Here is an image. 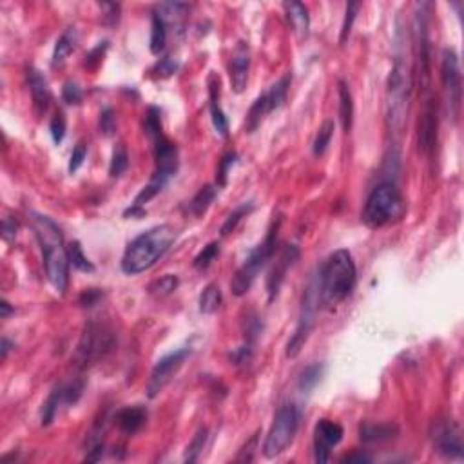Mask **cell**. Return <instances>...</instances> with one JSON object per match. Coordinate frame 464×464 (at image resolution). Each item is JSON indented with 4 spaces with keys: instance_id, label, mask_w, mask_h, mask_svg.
Masks as SVG:
<instances>
[{
    "instance_id": "1",
    "label": "cell",
    "mask_w": 464,
    "mask_h": 464,
    "mask_svg": "<svg viewBox=\"0 0 464 464\" xmlns=\"http://www.w3.org/2000/svg\"><path fill=\"white\" fill-rule=\"evenodd\" d=\"M406 36L403 30H397L395 35V56L388 84H386V120L392 131L401 133L408 120L412 94V64L406 51Z\"/></svg>"
},
{
    "instance_id": "2",
    "label": "cell",
    "mask_w": 464,
    "mask_h": 464,
    "mask_svg": "<svg viewBox=\"0 0 464 464\" xmlns=\"http://www.w3.org/2000/svg\"><path fill=\"white\" fill-rule=\"evenodd\" d=\"M35 232L39 238L42 260H44L45 274L54 291L65 294L70 285V254L64 247V236L56 223L48 216L33 214Z\"/></svg>"
},
{
    "instance_id": "3",
    "label": "cell",
    "mask_w": 464,
    "mask_h": 464,
    "mask_svg": "<svg viewBox=\"0 0 464 464\" xmlns=\"http://www.w3.org/2000/svg\"><path fill=\"white\" fill-rule=\"evenodd\" d=\"M176 240V231L173 225L162 223L143 231L125 247L122 256V271L129 276H136L149 271L160 257L171 249Z\"/></svg>"
},
{
    "instance_id": "4",
    "label": "cell",
    "mask_w": 464,
    "mask_h": 464,
    "mask_svg": "<svg viewBox=\"0 0 464 464\" xmlns=\"http://www.w3.org/2000/svg\"><path fill=\"white\" fill-rule=\"evenodd\" d=\"M153 143L154 151V162H156V169H154L153 176L149 180V183L145 187L136 194L134 202L131 203V207L125 211V216L131 218H142L145 214V205H147L153 198L158 196L163 189L167 187V183L176 176L178 173V147L176 143L171 142V140L165 136V134H160L154 140H151Z\"/></svg>"
},
{
    "instance_id": "5",
    "label": "cell",
    "mask_w": 464,
    "mask_h": 464,
    "mask_svg": "<svg viewBox=\"0 0 464 464\" xmlns=\"http://www.w3.org/2000/svg\"><path fill=\"white\" fill-rule=\"evenodd\" d=\"M357 268L354 257L346 249H339L332 254L319 272V291L321 302L326 306H336L345 302L356 288Z\"/></svg>"
},
{
    "instance_id": "6",
    "label": "cell",
    "mask_w": 464,
    "mask_h": 464,
    "mask_svg": "<svg viewBox=\"0 0 464 464\" xmlns=\"http://www.w3.org/2000/svg\"><path fill=\"white\" fill-rule=\"evenodd\" d=\"M280 229H282V218L274 220L265 240L249 252L247 260L243 262L242 267L238 268L231 282V291L236 297L245 296L257 280L260 272L267 267L268 262H272V257L277 251V232H280Z\"/></svg>"
},
{
    "instance_id": "7",
    "label": "cell",
    "mask_w": 464,
    "mask_h": 464,
    "mask_svg": "<svg viewBox=\"0 0 464 464\" xmlns=\"http://www.w3.org/2000/svg\"><path fill=\"white\" fill-rule=\"evenodd\" d=\"M405 213V200L394 182H381L366 198L361 220L366 227L381 229Z\"/></svg>"
},
{
    "instance_id": "8",
    "label": "cell",
    "mask_w": 464,
    "mask_h": 464,
    "mask_svg": "<svg viewBox=\"0 0 464 464\" xmlns=\"http://www.w3.org/2000/svg\"><path fill=\"white\" fill-rule=\"evenodd\" d=\"M302 423V410L296 405H283L274 415L271 430H268L265 443H263V455L267 459H276L292 445L296 437L297 428Z\"/></svg>"
},
{
    "instance_id": "9",
    "label": "cell",
    "mask_w": 464,
    "mask_h": 464,
    "mask_svg": "<svg viewBox=\"0 0 464 464\" xmlns=\"http://www.w3.org/2000/svg\"><path fill=\"white\" fill-rule=\"evenodd\" d=\"M430 10L432 4H417L414 19L415 60L419 74L421 94L432 93V40H430Z\"/></svg>"
},
{
    "instance_id": "10",
    "label": "cell",
    "mask_w": 464,
    "mask_h": 464,
    "mask_svg": "<svg viewBox=\"0 0 464 464\" xmlns=\"http://www.w3.org/2000/svg\"><path fill=\"white\" fill-rule=\"evenodd\" d=\"M441 82L445 89L448 116L454 124H457L461 116V105H463V73H461L459 56L452 48L443 50L441 54Z\"/></svg>"
},
{
    "instance_id": "11",
    "label": "cell",
    "mask_w": 464,
    "mask_h": 464,
    "mask_svg": "<svg viewBox=\"0 0 464 464\" xmlns=\"http://www.w3.org/2000/svg\"><path fill=\"white\" fill-rule=\"evenodd\" d=\"M321 299V291H319V276L314 277L308 288L305 291L302 305V314H299V321H297L296 330L292 334V337L286 343V357L299 356V352L303 350V346L310 337V332L316 323V308Z\"/></svg>"
},
{
    "instance_id": "12",
    "label": "cell",
    "mask_w": 464,
    "mask_h": 464,
    "mask_svg": "<svg viewBox=\"0 0 464 464\" xmlns=\"http://www.w3.org/2000/svg\"><path fill=\"white\" fill-rule=\"evenodd\" d=\"M113 345L114 339L111 336V332H107L104 326L96 325V323H89L85 326L78 348H76V365L80 368H85L93 361L104 357L113 348Z\"/></svg>"
},
{
    "instance_id": "13",
    "label": "cell",
    "mask_w": 464,
    "mask_h": 464,
    "mask_svg": "<svg viewBox=\"0 0 464 464\" xmlns=\"http://www.w3.org/2000/svg\"><path fill=\"white\" fill-rule=\"evenodd\" d=\"M191 354H193V348L183 346V348H178V350L171 352L167 356H163L162 359H158V363L154 365L153 372H151L147 388H145L149 399H154L156 395L162 394L163 388L173 381L174 375L178 374V370Z\"/></svg>"
},
{
    "instance_id": "14",
    "label": "cell",
    "mask_w": 464,
    "mask_h": 464,
    "mask_svg": "<svg viewBox=\"0 0 464 464\" xmlns=\"http://www.w3.org/2000/svg\"><path fill=\"white\" fill-rule=\"evenodd\" d=\"M82 394H84V381L82 379H74L71 383H65V385H60L59 388H54L50 394V397L45 399L44 405H42L40 425L50 426L54 421V417H56V414L60 412V408L76 405Z\"/></svg>"
},
{
    "instance_id": "15",
    "label": "cell",
    "mask_w": 464,
    "mask_h": 464,
    "mask_svg": "<svg viewBox=\"0 0 464 464\" xmlns=\"http://www.w3.org/2000/svg\"><path fill=\"white\" fill-rule=\"evenodd\" d=\"M430 437H432L434 448L441 455L455 461L463 459V434H461L459 425L455 421L441 419L434 423Z\"/></svg>"
},
{
    "instance_id": "16",
    "label": "cell",
    "mask_w": 464,
    "mask_h": 464,
    "mask_svg": "<svg viewBox=\"0 0 464 464\" xmlns=\"http://www.w3.org/2000/svg\"><path fill=\"white\" fill-rule=\"evenodd\" d=\"M274 262H272V267L268 271L267 276V294H268V302H274L282 291L283 283H285V277L288 274L296 262L299 260V249L297 245H283L280 251L274 254L272 257Z\"/></svg>"
},
{
    "instance_id": "17",
    "label": "cell",
    "mask_w": 464,
    "mask_h": 464,
    "mask_svg": "<svg viewBox=\"0 0 464 464\" xmlns=\"http://www.w3.org/2000/svg\"><path fill=\"white\" fill-rule=\"evenodd\" d=\"M423 105H421L419 118V149L425 154H430L437 143V127H439V116H437V100L434 91L421 94Z\"/></svg>"
},
{
    "instance_id": "18",
    "label": "cell",
    "mask_w": 464,
    "mask_h": 464,
    "mask_svg": "<svg viewBox=\"0 0 464 464\" xmlns=\"http://www.w3.org/2000/svg\"><path fill=\"white\" fill-rule=\"evenodd\" d=\"M345 430L339 423L330 419H319L314 428V457L317 463H328L332 450L343 441Z\"/></svg>"
},
{
    "instance_id": "19",
    "label": "cell",
    "mask_w": 464,
    "mask_h": 464,
    "mask_svg": "<svg viewBox=\"0 0 464 464\" xmlns=\"http://www.w3.org/2000/svg\"><path fill=\"white\" fill-rule=\"evenodd\" d=\"M249 70H251V48L247 42H238L231 54L229 62V76L231 87L234 93H243L249 82Z\"/></svg>"
},
{
    "instance_id": "20",
    "label": "cell",
    "mask_w": 464,
    "mask_h": 464,
    "mask_svg": "<svg viewBox=\"0 0 464 464\" xmlns=\"http://www.w3.org/2000/svg\"><path fill=\"white\" fill-rule=\"evenodd\" d=\"M207 87H209V109H211V120H213V125L216 129V133L220 136H227L229 134V118L225 111L222 109L220 104V96H222V80L216 73H211L207 78Z\"/></svg>"
},
{
    "instance_id": "21",
    "label": "cell",
    "mask_w": 464,
    "mask_h": 464,
    "mask_svg": "<svg viewBox=\"0 0 464 464\" xmlns=\"http://www.w3.org/2000/svg\"><path fill=\"white\" fill-rule=\"evenodd\" d=\"M28 85H30L31 91V98H33V107H35V113L39 116L50 109V102H51V91L50 85H48V80L39 70L35 67H28Z\"/></svg>"
},
{
    "instance_id": "22",
    "label": "cell",
    "mask_w": 464,
    "mask_h": 464,
    "mask_svg": "<svg viewBox=\"0 0 464 464\" xmlns=\"http://www.w3.org/2000/svg\"><path fill=\"white\" fill-rule=\"evenodd\" d=\"M147 421V410L143 406H125L114 415V425L118 426L122 434L134 435L142 430Z\"/></svg>"
},
{
    "instance_id": "23",
    "label": "cell",
    "mask_w": 464,
    "mask_h": 464,
    "mask_svg": "<svg viewBox=\"0 0 464 464\" xmlns=\"http://www.w3.org/2000/svg\"><path fill=\"white\" fill-rule=\"evenodd\" d=\"M286 20L291 24L292 31L296 33L297 39L305 40L310 33V15H308V8L303 2H285L283 4Z\"/></svg>"
},
{
    "instance_id": "24",
    "label": "cell",
    "mask_w": 464,
    "mask_h": 464,
    "mask_svg": "<svg viewBox=\"0 0 464 464\" xmlns=\"http://www.w3.org/2000/svg\"><path fill=\"white\" fill-rule=\"evenodd\" d=\"M397 434H399V428L395 425H390V423H379V425L365 423L359 428V435L363 443H383V441L394 439Z\"/></svg>"
},
{
    "instance_id": "25",
    "label": "cell",
    "mask_w": 464,
    "mask_h": 464,
    "mask_svg": "<svg viewBox=\"0 0 464 464\" xmlns=\"http://www.w3.org/2000/svg\"><path fill=\"white\" fill-rule=\"evenodd\" d=\"M337 93H339V120L345 133H350L352 122H354V98H352L350 85L345 80L337 82Z\"/></svg>"
},
{
    "instance_id": "26",
    "label": "cell",
    "mask_w": 464,
    "mask_h": 464,
    "mask_svg": "<svg viewBox=\"0 0 464 464\" xmlns=\"http://www.w3.org/2000/svg\"><path fill=\"white\" fill-rule=\"evenodd\" d=\"M268 113H272L271 102H268L267 93H263L254 100V104L249 109L247 118H245V133H254Z\"/></svg>"
},
{
    "instance_id": "27",
    "label": "cell",
    "mask_w": 464,
    "mask_h": 464,
    "mask_svg": "<svg viewBox=\"0 0 464 464\" xmlns=\"http://www.w3.org/2000/svg\"><path fill=\"white\" fill-rule=\"evenodd\" d=\"M74 45H76V33L73 30H67L65 33L60 35V39L56 40L53 50V56H51V65L53 67H60V65L65 64V60L70 59V54L74 51Z\"/></svg>"
},
{
    "instance_id": "28",
    "label": "cell",
    "mask_w": 464,
    "mask_h": 464,
    "mask_svg": "<svg viewBox=\"0 0 464 464\" xmlns=\"http://www.w3.org/2000/svg\"><path fill=\"white\" fill-rule=\"evenodd\" d=\"M216 196H218V187H214V185H203V187L194 194L193 200L189 202V213L196 218L203 216V214L209 211V207H211V203L216 200Z\"/></svg>"
},
{
    "instance_id": "29",
    "label": "cell",
    "mask_w": 464,
    "mask_h": 464,
    "mask_svg": "<svg viewBox=\"0 0 464 464\" xmlns=\"http://www.w3.org/2000/svg\"><path fill=\"white\" fill-rule=\"evenodd\" d=\"M167 44V24L165 20L158 15V11H154L151 17V53L160 54L165 50Z\"/></svg>"
},
{
    "instance_id": "30",
    "label": "cell",
    "mask_w": 464,
    "mask_h": 464,
    "mask_svg": "<svg viewBox=\"0 0 464 464\" xmlns=\"http://www.w3.org/2000/svg\"><path fill=\"white\" fill-rule=\"evenodd\" d=\"M222 288L216 283H209L205 288L200 294V312L202 314H214V312L220 310V306H222Z\"/></svg>"
},
{
    "instance_id": "31",
    "label": "cell",
    "mask_w": 464,
    "mask_h": 464,
    "mask_svg": "<svg viewBox=\"0 0 464 464\" xmlns=\"http://www.w3.org/2000/svg\"><path fill=\"white\" fill-rule=\"evenodd\" d=\"M323 374H325V365L323 363H312L302 372L299 379H297V388L302 394H308L317 386V383L321 381Z\"/></svg>"
},
{
    "instance_id": "32",
    "label": "cell",
    "mask_w": 464,
    "mask_h": 464,
    "mask_svg": "<svg viewBox=\"0 0 464 464\" xmlns=\"http://www.w3.org/2000/svg\"><path fill=\"white\" fill-rule=\"evenodd\" d=\"M252 211H254V203L252 202L240 203V205H238V207L234 209L231 214H229L227 220L223 222L222 229H220V234H222L223 238L231 236L232 232L238 229V225L243 222V218H247Z\"/></svg>"
},
{
    "instance_id": "33",
    "label": "cell",
    "mask_w": 464,
    "mask_h": 464,
    "mask_svg": "<svg viewBox=\"0 0 464 464\" xmlns=\"http://www.w3.org/2000/svg\"><path fill=\"white\" fill-rule=\"evenodd\" d=\"M291 82H292V74H291V71H288V73L283 74L282 78L277 80L276 84L272 85L271 89L267 91V96H268V102H271L272 111H276V109H280L283 104H285L286 94H288V87H291Z\"/></svg>"
},
{
    "instance_id": "34",
    "label": "cell",
    "mask_w": 464,
    "mask_h": 464,
    "mask_svg": "<svg viewBox=\"0 0 464 464\" xmlns=\"http://www.w3.org/2000/svg\"><path fill=\"white\" fill-rule=\"evenodd\" d=\"M129 167V154L124 143H116L111 154V163H109V176L111 178H120Z\"/></svg>"
},
{
    "instance_id": "35",
    "label": "cell",
    "mask_w": 464,
    "mask_h": 464,
    "mask_svg": "<svg viewBox=\"0 0 464 464\" xmlns=\"http://www.w3.org/2000/svg\"><path fill=\"white\" fill-rule=\"evenodd\" d=\"M180 285V280L176 274H165V276L154 280L151 285H149V294L154 297H167L171 296Z\"/></svg>"
},
{
    "instance_id": "36",
    "label": "cell",
    "mask_w": 464,
    "mask_h": 464,
    "mask_svg": "<svg viewBox=\"0 0 464 464\" xmlns=\"http://www.w3.org/2000/svg\"><path fill=\"white\" fill-rule=\"evenodd\" d=\"M332 136H334V122L332 120H325L323 125L317 129L316 138H314V143H312V153L314 156H323L326 153V149L330 145Z\"/></svg>"
},
{
    "instance_id": "37",
    "label": "cell",
    "mask_w": 464,
    "mask_h": 464,
    "mask_svg": "<svg viewBox=\"0 0 464 464\" xmlns=\"http://www.w3.org/2000/svg\"><path fill=\"white\" fill-rule=\"evenodd\" d=\"M207 439H209V430L205 428V426H202V428L194 434L193 441L189 443L183 461H185V463H196V461L200 459V455H202L205 445H207Z\"/></svg>"
},
{
    "instance_id": "38",
    "label": "cell",
    "mask_w": 464,
    "mask_h": 464,
    "mask_svg": "<svg viewBox=\"0 0 464 464\" xmlns=\"http://www.w3.org/2000/svg\"><path fill=\"white\" fill-rule=\"evenodd\" d=\"M143 131L149 136V140H154L163 133L162 127V111L156 105H151L147 113L143 116Z\"/></svg>"
},
{
    "instance_id": "39",
    "label": "cell",
    "mask_w": 464,
    "mask_h": 464,
    "mask_svg": "<svg viewBox=\"0 0 464 464\" xmlns=\"http://www.w3.org/2000/svg\"><path fill=\"white\" fill-rule=\"evenodd\" d=\"M67 254H70V262L73 268L80 272H94V265L84 254V249H82L80 242H71L70 247H67Z\"/></svg>"
},
{
    "instance_id": "40",
    "label": "cell",
    "mask_w": 464,
    "mask_h": 464,
    "mask_svg": "<svg viewBox=\"0 0 464 464\" xmlns=\"http://www.w3.org/2000/svg\"><path fill=\"white\" fill-rule=\"evenodd\" d=\"M220 251H222L220 242H211L209 245H205V247L200 251V254L194 257L193 263L194 268H196V271H207V268L213 265L214 260L220 256Z\"/></svg>"
},
{
    "instance_id": "41",
    "label": "cell",
    "mask_w": 464,
    "mask_h": 464,
    "mask_svg": "<svg viewBox=\"0 0 464 464\" xmlns=\"http://www.w3.org/2000/svg\"><path fill=\"white\" fill-rule=\"evenodd\" d=\"M361 4L359 2H348L346 4V13H345V20H343V25H341V35H339V44L345 45L348 36L352 33V28H354V22H356L357 11H359Z\"/></svg>"
},
{
    "instance_id": "42",
    "label": "cell",
    "mask_w": 464,
    "mask_h": 464,
    "mask_svg": "<svg viewBox=\"0 0 464 464\" xmlns=\"http://www.w3.org/2000/svg\"><path fill=\"white\" fill-rule=\"evenodd\" d=\"M180 70V62L178 59H174L173 54H165L163 59H160L156 62V65L153 67L154 76H158V78H169V76H173V74L178 73Z\"/></svg>"
},
{
    "instance_id": "43",
    "label": "cell",
    "mask_w": 464,
    "mask_h": 464,
    "mask_svg": "<svg viewBox=\"0 0 464 464\" xmlns=\"http://www.w3.org/2000/svg\"><path fill=\"white\" fill-rule=\"evenodd\" d=\"M254 346L252 343H247V341H243V345H240L238 348H234V350L229 354V359H231L232 365L236 366H243V365H249L252 359V356H254Z\"/></svg>"
},
{
    "instance_id": "44",
    "label": "cell",
    "mask_w": 464,
    "mask_h": 464,
    "mask_svg": "<svg viewBox=\"0 0 464 464\" xmlns=\"http://www.w3.org/2000/svg\"><path fill=\"white\" fill-rule=\"evenodd\" d=\"M234 163H238V153H234V151L227 153L222 160H220V165H218V173H216L218 187H225V185H227L229 171H231Z\"/></svg>"
},
{
    "instance_id": "45",
    "label": "cell",
    "mask_w": 464,
    "mask_h": 464,
    "mask_svg": "<svg viewBox=\"0 0 464 464\" xmlns=\"http://www.w3.org/2000/svg\"><path fill=\"white\" fill-rule=\"evenodd\" d=\"M62 100L67 105H78L82 102V89L74 80H65L62 85Z\"/></svg>"
},
{
    "instance_id": "46",
    "label": "cell",
    "mask_w": 464,
    "mask_h": 464,
    "mask_svg": "<svg viewBox=\"0 0 464 464\" xmlns=\"http://www.w3.org/2000/svg\"><path fill=\"white\" fill-rule=\"evenodd\" d=\"M65 131H67V122H65V116L62 113H56L50 124L51 138H53V142L56 143V145H60V143L64 142Z\"/></svg>"
},
{
    "instance_id": "47",
    "label": "cell",
    "mask_w": 464,
    "mask_h": 464,
    "mask_svg": "<svg viewBox=\"0 0 464 464\" xmlns=\"http://www.w3.org/2000/svg\"><path fill=\"white\" fill-rule=\"evenodd\" d=\"M98 127H100V133L104 134V136H113L114 131H116V118H114L113 109L104 107L102 111H100Z\"/></svg>"
},
{
    "instance_id": "48",
    "label": "cell",
    "mask_w": 464,
    "mask_h": 464,
    "mask_svg": "<svg viewBox=\"0 0 464 464\" xmlns=\"http://www.w3.org/2000/svg\"><path fill=\"white\" fill-rule=\"evenodd\" d=\"M257 441H260V434H254L251 439L243 445V448L240 450V454H238L236 457L238 463H252V461H254L257 450Z\"/></svg>"
},
{
    "instance_id": "49",
    "label": "cell",
    "mask_w": 464,
    "mask_h": 464,
    "mask_svg": "<svg viewBox=\"0 0 464 464\" xmlns=\"http://www.w3.org/2000/svg\"><path fill=\"white\" fill-rule=\"evenodd\" d=\"M85 156H87V145L84 142H78L74 145L73 153H71L70 158V173H76L85 162Z\"/></svg>"
},
{
    "instance_id": "50",
    "label": "cell",
    "mask_w": 464,
    "mask_h": 464,
    "mask_svg": "<svg viewBox=\"0 0 464 464\" xmlns=\"http://www.w3.org/2000/svg\"><path fill=\"white\" fill-rule=\"evenodd\" d=\"M102 10V19H104L105 25H116L120 20V4H113V2H102L100 4Z\"/></svg>"
},
{
    "instance_id": "51",
    "label": "cell",
    "mask_w": 464,
    "mask_h": 464,
    "mask_svg": "<svg viewBox=\"0 0 464 464\" xmlns=\"http://www.w3.org/2000/svg\"><path fill=\"white\" fill-rule=\"evenodd\" d=\"M102 296H104V294H102L98 288H87V291H84L80 294L78 305L82 306V308H93L94 305H98Z\"/></svg>"
},
{
    "instance_id": "52",
    "label": "cell",
    "mask_w": 464,
    "mask_h": 464,
    "mask_svg": "<svg viewBox=\"0 0 464 464\" xmlns=\"http://www.w3.org/2000/svg\"><path fill=\"white\" fill-rule=\"evenodd\" d=\"M17 232H19V222H17L15 218L6 216L4 222H2V238H4V242H13L17 238Z\"/></svg>"
},
{
    "instance_id": "53",
    "label": "cell",
    "mask_w": 464,
    "mask_h": 464,
    "mask_svg": "<svg viewBox=\"0 0 464 464\" xmlns=\"http://www.w3.org/2000/svg\"><path fill=\"white\" fill-rule=\"evenodd\" d=\"M105 51H107V42H100L94 50H91L89 53H87V56H85V65H87V67H94V65L102 60Z\"/></svg>"
},
{
    "instance_id": "54",
    "label": "cell",
    "mask_w": 464,
    "mask_h": 464,
    "mask_svg": "<svg viewBox=\"0 0 464 464\" xmlns=\"http://www.w3.org/2000/svg\"><path fill=\"white\" fill-rule=\"evenodd\" d=\"M370 457L365 454H354V455H346L343 463H370Z\"/></svg>"
},
{
    "instance_id": "55",
    "label": "cell",
    "mask_w": 464,
    "mask_h": 464,
    "mask_svg": "<svg viewBox=\"0 0 464 464\" xmlns=\"http://www.w3.org/2000/svg\"><path fill=\"white\" fill-rule=\"evenodd\" d=\"M11 348H15V345L11 343L8 337H2V345H0V352H2V359H8V356H10Z\"/></svg>"
},
{
    "instance_id": "56",
    "label": "cell",
    "mask_w": 464,
    "mask_h": 464,
    "mask_svg": "<svg viewBox=\"0 0 464 464\" xmlns=\"http://www.w3.org/2000/svg\"><path fill=\"white\" fill-rule=\"evenodd\" d=\"M0 308H2V314H0V317H2V319H8L11 312H13V306L6 302V299H2V305H0Z\"/></svg>"
}]
</instances>
